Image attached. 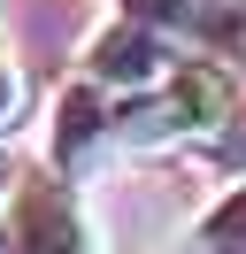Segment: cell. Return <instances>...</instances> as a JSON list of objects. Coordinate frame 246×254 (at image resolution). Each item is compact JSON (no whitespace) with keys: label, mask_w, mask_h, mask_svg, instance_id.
I'll return each mask as SVG.
<instances>
[{"label":"cell","mask_w":246,"mask_h":254,"mask_svg":"<svg viewBox=\"0 0 246 254\" xmlns=\"http://www.w3.org/2000/svg\"><path fill=\"white\" fill-rule=\"evenodd\" d=\"M177 69V54H169V39L154 31V23H138V16H116L108 31H92V47H85V77L92 85H108V93H154V85Z\"/></svg>","instance_id":"cell-2"},{"label":"cell","mask_w":246,"mask_h":254,"mask_svg":"<svg viewBox=\"0 0 246 254\" xmlns=\"http://www.w3.org/2000/svg\"><path fill=\"white\" fill-rule=\"evenodd\" d=\"M200 8H215V0H192V16H200Z\"/></svg>","instance_id":"cell-6"},{"label":"cell","mask_w":246,"mask_h":254,"mask_svg":"<svg viewBox=\"0 0 246 254\" xmlns=\"http://www.w3.org/2000/svg\"><path fill=\"white\" fill-rule=\"evenodd\" d=\"M23 108H31V85H23V62H15V54H0V139H8V131L23 124Z\"/></svg>","instance_id":"cell-5"},{"label":"cell","mask_w":246,"mask_h":254,"mask_svg":"<svg viewBox=\"0 0 246 254\" xmlns=\"http://www.w3.org/2000/svg\"><path fill=\"white\" fill-rule=\"evenodd\" d=\"M0 192H8V170H0Z\"/></svg>","instance_id":"cell-7"},{"label":"cell","mask_w":246,"mask_h":254,"mask_svg":"<svg viewBox=\"0 0 246 254\" xmlns=\"http://www.w3.org/2000/svg\"><path fill=\"white\" fill-rule=\"evenodd\" d=\"M8 247L15 254H92V223L62 177H23L8 208Z\"/></svg>","instance_id":"cell-1"},{"label":"cell","mask_w":246,"mask_h":254,"mask_svg":"<svg viewBox=\"0 0 246 254\" xmlns=\"http://www.w3.org/2000/svg\"><path fill=\"white\" fill-rule=\"evenodd\" d=\"M200 247H208V254H223V247H246V177H239V185H231L223 192V200H215L208 208V216H200Z\"/></svg>","instance_id":"cell-4"},{"label":"cell","mask_w":246,"mask_h":254,"mask_svg":"<svg viewBox=\"0 0 246 254\" xmlns=\"http://www.w3.org/2000/svg\"><path fill=\"white\" fill-rule=\"evenodd\" d=\"M116 139V108H108V85L92 77H69L54 93V124H46V154L62 162V170H77L85 154H100V146Z\"/></svg>","instance_id":"cell-3"}]
</instances>
